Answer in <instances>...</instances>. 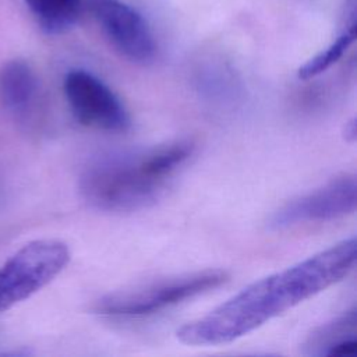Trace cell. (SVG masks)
Masks as SVG:
<instances>
[{"mask_svg": "<svg viewBox=\"0 0 357 357\" xmlns=\"http://www.w3.org/2000/svg\"><path fill=\"white\" fill-rule=\"evenodd\" d=\"M356 248L351 236L258 279L206 315L180 326L176 336L188 346L231 343L344 279L354 268Z\"/></svg>", "mask_w": 357, "mask_h": 357, "instance_id": "6da1fadb", "label": "cell"}, {"mask_svg": "<svg viewBox=\"0 0 357 357\" xmlns=\"http://www.w3.org/2000/svg\"><path fill=\"white\" fill-rule=\"evenodd\" d=\"M194 152L191 141H176L141 155L98 160L79 178L84 199L96 209L131 212L149 206Z\"/></svg>", "mask_w": 357, "mask_h": 357, "instance_id": "7a4b0ae2", "label": "cell"}, {"mask_svg": "<svg viewBox=\"0 0 357 357\" xmlns=\"http://www.w3.org/2000/svg\"><path fill=\"white\" fill-rule=\"evenodd\" d=\"M229 273L222 269H205L145 286L110 293L93 304V311L110 317H142L183 303L226 283Z\"/></svg>", "mask_w": 357, "mask_h": 357, "instance_id": "3957f363", "label": "cell"}, {"mask_svg": "<svg viewBox=\"0 0 357 357\" xmlns=\"http://www.w3.org/2000/svg\"><path fill=\"white\" fill-rule=\"evenodd\" d=\"M68 245L57 238L29 241L0 265V312L47 286L70 262Z\"/></svg>", "mask_w": 357, "mask_h": 357, "instance_id": "277c9868", "label": "cell"}, {"mask_svg": "<svg viewBox=\"0 0 357 357\" xmlns=\"http://www.w3.org/2000/svg\"><path fill=\"white\" fill-rule=\"evenodd\" d=\"M64 95L74 117L84 126L110 132H123L130 114L119 96L96 75L75 68L66 74Z\"/></svg>", "mask_w": 357, "mask_h": 357, "instance_id": "5b68a950", "label": "cell"}, {"mask_svg": "<svg viewBox=\"0 0 357 357\" xmlns=\"http://www.w3.org/2000/svg\"><path fill=\"white\" fill-rule=\"evenodd\" d=\"M356 205V177L354 174H342L279 208L272 215L269 225L273 229H286L304 223L328 222L353 213Z\"/></svg>", "mask_w": 357, "mask_h": 357, "instance_id": "8992f818", "label": "cell"}, {"mask_svg": "<svg viewBox=\"0 0 357 357\" xmlns=\"http://www.w3.org/2000/svg\"><path fill=\"white\" fill-rule=\"evenodd\" d=\"M93 13L107 40L127 60L148 64L155 59V36L135 8L121 0H95Z\"/></svg>", "mask_w": 357, "mask_h": 357, "instance_id": "52a82bcc", "label": "cell"}, {"mask_svg": "<svg viewBox=\"0 0 357 357\" xmlns=\"http://www.w3.org/2000/svg\"><path fill=\"white\" fill-rule=\"evenodd\" d=\"M38 79L31 66L20 59L0 67V106L17 120L26 119L38 99Z\"/></svg>", "mask_w": 357, "mask_h": 357, "instance_id": "ba28073f", "label": "cell"}, {"mask_svg": "<svg viewBox=\"0 0 357 357\" xmlns=\"http://www.w3.org/2000/svg\"><path fill=\"white\" fill-rule=\"evenodd\" d=\"M356 308L318 326L305 340V353L312 356H353L356 342Z\"/></svg>", "mask_w": 357, "mask_h": 357, "instance_id": "9c48e42d", "label": "cell"}, {"mask_svg": "<svg viewBox=\"0 0 357 357\" xmlns=\"http://www.w3.org/2000/svg\"><path fill=\"white\" fill-rule=\"evenodd\" d=\"M85 0H25L42 31L50 35L64 33L79 20Z\"/></svg>", "mask_w": 357, "mask_h": 357, "instance_id": "30bf717a", "label": "cell"}, {"mask_svg": "<svg viewBox=\"0 0 357 357\" xmlns=\"http://www.w3.org/2000/svg\"><path fill=\"white\" fill-rule=\"evenodd\" d=\"M356 39V11L354 8L350 11L347 17L346 25L343 31L321 52L307 60L303 66H300L297 75L300 79H310L314 78L328 68H331L335 63H337L347 49L353 45Z\"/></svg>", "mask_w": 357, "mask_h": 357, "instance_id": "8fae6325", "label": "cell"}, {"mask_svg": "<svg viewBox=\"0 0 357 357\" xmlns=\"http://www.w3.org/2000/svg\"><path fill=\"white\" fill-rule=\"evenodd\" d=\"M356 132H357V128H356V119L353 117L350 121L346 123L344 126V138L349 141V142H353L356 139Z\"/></svg>", "mask_w": 357, "mask_h": 357, "instance_id": "7c38bea8", "label": "cell"}, {"mask_svg": "<svg viewBox=\"0 0 357 357\" xmlns=\"http://www.w3.org/2000/svg\"><path fill=\"white\" fill-rule=\"evenodd\" d=\"M0 197H1V181H0Z\"/></svg>", "mask_w": 357, "mask_h": 357, "instance_id": "4fadbf2b", "label": "cell"}]
</instances>
